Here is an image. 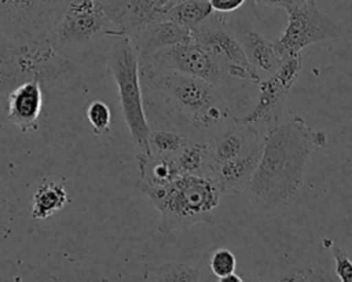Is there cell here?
<instances>
[{"label":"cell","mask_w":352,"mask_h":282,"mask_svg":"<svg viewBox=\"0 0 352 282\" xmlns=\"http://www.w3.org/2000/svg\"><path fill=\"white\" fill-rule=\"evenodd\" d=\"M326 144V133L298 116L265 131L258 164L245 190L253 208L261 212L286 209L304 184L311 155Z\"/></svg>","instance_id":"1"},{"label":"cell","mask_w":352,"mask_h":282,"mask_svg":"<svg viewBox=\"0 0 352 282\" xmlns=\"http://www.w3.org/2000/svg\"><path fill=\"white\" fill-rule=\"evenodd\" d=\"M143 105L173 125L220 131L234 121L231 109L219 87L198 77L168 70L139 58Z\"/></svg>","instance_id":"2"},{"label":"cell","mask_w":352,"mask_h":282,"mask_svg":"<svg viewBox=\"0 0 352 282\" xmlns=\"http://www.w3.org/2000/svg\"><path fill=\"white\" fill-rule=\"evenodd\" d=\"M136 187L158 210V231L164 235L209 223L223 195L214 180L202 173H182L164 186L138 180Z\"/></svg>","instance_id":"3"},{"label":"cell","mask_w":352,"mask_h":282,"mask_svg":"<svg viewBox=\"0 0 352 282\" xmlns=\"http://www.w3.org/2000/svg\"><path fill=\"white\" fill-rule=\"evenodd\" d=\"M74 70V63L54 41H15L0 34V96L28 80H38L50 89L70 78Z\"/></svg>","instance_id":"4"},{"label":"cell","mask_w":352,"mask_h":282,"mask_svg":"<svg viewBox=\"0 0 352 282\" xmlns=\"http://www.w3.org/2000/svg\"><path fill=\"white\" fill-rule=\"evenodd\" d=\"M109 69L116 81L121 111L138 149V153H150V125L146 117L139 77V58L128 37H118L109 55Z\"/></svg>","instance_id":"5"},{"label":"cell","mask_w":352,"mask_h":282,"mask_svg":"<svg viewBox=\"0 0 352 282\" xmlns=\"http://www.w3.org/2000/svg\"><path fill=\"white\" fill-rule=\"evenodd\" d=\"M69 0H0V34L15 41H54Z\"/></svg>","instance_id":"6"},{"label":"cell","mask_w":352,"mask_h":282,"mask_svg":"<svg viewBox=\"0 0 352 282\" xmlns=\"http://www.w3.org/2000/svg\"><path fill=\"white\" fill-rule=\"evenodd\" d=\"M301 67V54L286 56L274 73L260 80L254 107L242 117H234V124L252 125L263 135L278 125L283 120L286 96L294 85Z\"/></svg>","instance_id":"7"},{"label":"cell","mask_w":352,"mask_h":282,"mask_svg":"<svg viewBox=\"0 0 352 282\" xmlns=\"http://www.w3.org/2000/svg\"><path fill=\"white\" fill-rule=\"evenodd\" d=\"M191 37L224 67L228 77L254 84L260 83L261 76L248 62L226 14L213 11L205 21L191 29Z\"/></svg>","instance_id":"8"},{"label":"cell","mask_w":352,"mask_h":282,"mask_svg":"<svg viewBox=\"0 0 352 282\" xmlns=\"http://www.w3.org/2000/svg\"><path fill=\"white\" fill-rule=\"evenodd\" d=\"M286 26L275 43L282 58L301 54L312 44L340 37L341 25L322 12L316 0H304L302 3L286 10Z\"/></svg>","instance_id":"9"},{"label":"cell","mask_w":352,"mask_h":282,"mask_svg":"<svg viewBox=\"0 0 352 282\" xmlns=\"http://www.w3.org/2000/svg\"><path fill=\"white\" fill-rule=\"evenodd\" d=\"M142 59L168 70L198 77L216 87L228 78L224 67L192 39L161 48Z\"/></svg>","instance_id":"10"},{"label":"cell","mask_w":352,"mask_h":282,"mask_svg":"<svg viewBox=\"0 0 352 282\" xmlns=\"http://www.w3.org/2000/svg\"><path fill=\"white\" fill-rule=\"evenodd\" d=\"M109 36L100 0H69L54 33L58 50L84 45L98 36Z\"/></svg>","instance_id":"11"},{"label":"cell","mask_w":352,"mask_h":282,"mask_svg":"<svg viewBox=\"0 0 352 282\" xmlns=\"http://www.w3.org/2000/svg\"><path fill=\"white\" fill-rule=\"evenodd\" d=\"M100 6L113 37H129L148 23L164 21L168 10L153 0H100Z\"/></svg>","instance_id":"12"},{"label":"cell","mask_w":352,"mask_h":282,"mask_svg":"<svg viewBox=\"0 0 352 282\" xmlns=\"http://www.w3.org/2000/svg\"><path fill=\"white\" fill-rule=\"evenodd\" d=\"M261 143L256 144L248 153L226 162L216 164L205 160L202 175L213 179L221 194H236L245 191L258 164L261 155Z\"/></svg>","instance_id":"13"},{"label":"cell","mask_w":352,"mask_h":282,"mask_svg":"<svg viewBox=\"0 0 352 282\" xmlns=\"http://www.w3.org/2000/svg\"><path fill=\"white\" fill-rule=\"evenodd\" d=\"M44 88L38 80L18 84L7 94V118L22 132L37 129L43 111Z\"/></svg>","instance_id":"14"},{"label":"cell","mask_w":352,"mask_h":282,"mask_svg":"<svg viewBox=\"0 0 352 282\" xmlns=\"http://www.w3.org/2000/svg\"><path fill=\"white\" fill-rule=\"evenodd\" d=\"M138 54V58L148 56L153 52L191 40V30L168 19L148 23L128 37Z\"/></svg>","instance_id":"15"},{"label":"cell","mask_w":352,"mask_h":282,"mask_svg":"<svg viewBox=\"0 0 352 282\" xmlns=\"http://www.w3.org/2000/svg\"><path fill=\"white\" fill-rule=\"evenodd\" d=\"M234 32L248 62L261 76V78L274 73L285 59L278 52L274 41L264 39L252 28L236 26Z\"/></svg>","instance_id":"16"},{"label":"cell","mask_w":352,"mask_h":282,"mask_svg":"<svg viewBox=\"0 0 352 282\" xmlns=\"http://www.w3.org/2000/svg\"><path fill=\"white\" fill-rule=\"evenodd\" d=\"M136 158L139 168L138 180L143 183L151 186H164L176 176L182 175L177 168L175 154L150 151L146 154L138 153Z\"/></svg>","instance_id":"17"},{"label":"cell","mask_w":352,"mask_h":282,"mask_svg":"<svg viewBox=\"0 0 352 282\" xmlns=\"http://www.w3.org/2000/svg\"><path fill=\"white\" fill-rule=\"evenodd\" d=\"M67 201V191L62 182L44 180L32 197L30 216L36 220H44L62 210Z\"/></svg>","instance_id":"18"},{"label":"cell","mask_w":352,"mask_h":282,"mask_svg":"<svg viewBox=\"0 0 352 282\" xmlns=\"http://www.w3.org/2000/svg\"><path fill=\"white\" fill-rule=\"evenodd\" d=\"M212 12L213 8L206 0H186L168 7L165 19L191 30L205 21Z\"/></svg>","instance_id":"19"},{"label":"cell","mask_w":352,"mask_h":282,"mask_svg":"<svg viewBox=\"0 0 352 282\" xmlns=\"http://www.w3.org/2000/svg\"><path fill=\"white\" fill-rule=\"evenodd\" d=\"M146 281H183V282H197L201 281L202 275L197 267L184 263L165 261L157 265L154 270H147L143 275Z\"/></svg>","instance_id":"20"},{"label":"cell","mask_w":352,"mask_h":282,"mask_svg":"<svg viewBox=\"0 0 352 282\" xmlns=\"http://www.w3.org/2000/svg\"><path fill=\"white\" fill-rule=\"evenodd\" d=\"M58 279L50 271L37 265L18 261L0 263V281H55Z\"/></svg>","instance_id":"21"},{"label":"cell","mask_w":352,"mask_h":282,"mask_svg":"<svg viewBox=\"0 0 352 282\" xmlns=\"http://www.w3.org/2000/svg\"><path fill=\"white\" fill-rule=\"evenodd\" d=\"M208 151L209 143H187L175 154L180 173H202Z\"/></svg>","instance_id":"22"},{"label":"cell","mask_w":352,"mask_h":282,"mask_svg":"<svg viewBox=\"0 0 352 282\" xmlns=\"http://www.w3.org/2000/svg\"><path fill=\"white\" fill-rule=\"evenodd\" d=\"M188 142L184 138V135H182L180 132H176L173 129H162V128L150 129V135H148L150 151L176 154Z\"/></svg>","instance_id":"23"},{"label":"cell","mask_w":352,"mask_h":282,"mask_svg":"<svg viewBox=\"0 0 352 282\" xmlns=\"http://www.w3.org/2000/svg\"><path fill=\"white\" fill-rule=\"evenodd\" d=\"M87 118L95 135H109L111 124V113L109 106L102 100H94L87 107Z\"/></svg>","instance_id":"24"},{"label":"cell","mask_w":352,"mask_h":282,"mask_svg":"<svg viewBox=\"0 0 352 282\" xmlns=\"http://www.w3.org/2000/svg\"><path fill=\"white\" fill-rule=\"evenodd\" d=\"M209 267L219 279L231 272H235V267H236L235 254L227 248H220L212 253L209 259Z\"/></svg>","instance_id":"25"},{"label":"cell","mask_w":352,"mask_h":282,"mask_svg":"<svg viewBox=\"0 0 352 282\" xmlns=\"http://www.w3.org/2000/svg\"><path fill=\"white\" fill-rule=\"evenodd\" d=\"M329 249L334 257V261H336V272L338 275V278L342 281V282H351L352 279V263H351V259H349V254L336 246L331 241H329Z\"/></svg>","instance_id":"26"},{"label":"cell","mask_w":352,"mask_h":282,"mask_svg":"<svg viewBox=\"0 0 352 282\" xmlns=\"http://www.w3.org/2000/svg\"><path fill=\"white\" fill-rule=\"evenodd\" d=\"M326 278L316 272L312 268H305V270H297L290 272L289 275H285L279 278V281H324Z\"/></svg>","instance_id":"27"},{"label":"cell","mask_w":352,"mask_h":282,"mask_svg":"<svg viewBox=\"0 0 352 282\" xmlns=\"http://www.w3.org/2000/svg\"><path fill=\"white\" fill-rule=\"evenodd\" d=\"M208 1L213 8V11L228 14L241 8L246 0H208Z\"/></svg>","instance_id":"28"},{"label":"cell","mask_w":352,"mask_h":282,"mask_svg":"<svg viewBox=\"0 0 352 282\" xmlns=\"http://www.w3.org/2000/svg\"><path fill=\"white\" fill-rule=\"evenodd\" d=\"M304 0H254V3L257 4H263L267 7H272V8H282V10H289L300 3H302Z\"/></svg>","instance_id":"29"},{"label":"cell","mask_w":352,"mask_h":282,"mask_svg":"<svg viewBox=\"0 0 352 282\" xmlns=\"http://www.w3.org/2000/svg\"><path fill=\"white\" fill-rule=\"evenodd\" d=\"M219 281H220V282H241L242 278L238 276L235 272H231V274H228V275L220 278Z\"/></svg>","instance_id":"30"},{"label":"cell","mask_w":352,"mask_h":282,"mask_svg":"<svg viewBox=\"0 0 352 282\" xmlns=\"http://www.w3.org/2000/svg\"><path fill=\"white\" fill-rule=\"evenodd\" d=\"M182 1H186V0H168V3H166V7H172V6H175V4H179V3H182Z\"/></svg>","instance_id":"31"},{"label":"cell","mask_w":352,"mask_h":282,"mask_svg":"<svg viewBox=\"0 0 352 282\" xmlns=\"http://www.w3.org/2000/svg\"><path fill=\"white\" fill-rule=\"evenodd\" d=\"M153 1H155L158 4H162V6H166V3H168V0H153Z\"/></svg>","instance_id":"32"},{"label":"cell","mask_w":352,"mask_h":282,"mask_svg":"<svg viewBox=\"0 0 352 282\" xmlns=\"http://www.w3.org/2000/svg\"><path fill=\"white\" fill-rule=\"evenodd\" d=\"M206 1H208V0H206Z\"/></svg>","instance_id":"33"}]
</instances>
